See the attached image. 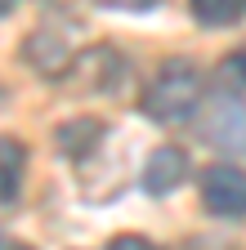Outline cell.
<instances>
[{"instance_id":"7c38bea8","label":"cell","mask_w":246,"mask_h":250,"mask_svg":"<svg viewBox=\"0 0 246 250\" xmlns=\"http://www.w3.org/2000/svg\"><path fill=\"white\" fill-rule=\"evenodd\" d=\"M18 250H32V246H18Z\"/></svg>"},{"instance_id":"8fae6325","label":"cell","mask_w":246,"mask_h":250,"mask_svg":"<svg viewBox=\"0 0 246 250\" xmlns=\"http://www.w3.org/2000/svg\"><path fill=\"white\" fill-rule=\"evenodd\" d=\"M14 5H18V0H0V14H9Z\"/></svg>"},{"instance_id":"277c9868","label":"cell","mask_w":246,"mask_h":250,"mask_svg":"<svg viewBox=\"0 0 246 250\" xmlns=\"http://www.w3.org/2000/svg\"><path fill=\"white\" fill-rule=\"evenodd\" d=\"M183 179H188V152L175 147V143H161L157 152L148 156V166H143V188H148L152 197L175 192Z\"/></svg>"},{"instance_id":"7a4b0ae2","label":"cell","mask_w":246,"mask_h":250,"mask_svg":"<svg viewBox=\"0 0 246 250\" xmlns=\"http://www.w3.org/2000/svg\"><path fill=\"white\" fill-rule=\"evenodd\" d=\"M201 206L215 219H242L246 214V170L228 166V161H215L201 170Z\"/></svg>"},{"instance_id":"8992f818","label":"cell","mask_w":246,"mask_h":250,"mask_svg":"<svg viewBox=\"0 0 246 250\" xmlns=\"http://www.w3.org/2000/svg\"><path fill=\"white\" fill-rule=\"evenodd\" d=\"M188 5H193V18L206 27H233L246 18V0H188Z\"/></svg>"},{"instance_id":"6da1fadb","label":"cell","mask_w":246,"mask_h":250,"mask_svg":"<svg viewBox=\"0 0 246 250\" xmlns=\"http://www.w3.org/2000/svg\"><path fill=\"white\" fill-rule=\"evenodd\" d=\"M197 103H201V67L193 58L161 62L157 76H152L148 89H143V112L152 121H166V125L188 121L197 112Z\"/></svg>"},{"instance_id":"5b68a950","label":"cell","mask_w":246,"mask_h":250,"mask_svg":"<svg viewBox=\"0 0 246 250\" xmlns=\"http://www.w3.org/2000/svg\"><path fill=\"white\" fill-rule=\"evenodd\" d=\"M22 170H27V147L9 134H0V201H14L22 188Z\"/></svg>"},{"instance_id":"4fadbf2b","label":"cell","mask_w":246,"mask_h":250,"mask_svg":"<svg viewBox=\"0 0 246 250\" xmlns=\"http://www.w3.org/2000/svg\"><path fill=\"white\" fill-rule=\"evenodd\" d=\"M0 250H5V241H0Z\"/></svg>"},{"instance_id":"52a82bcc","label":"cell","mask_w":246,"mask_h":250,"mask_svg":"<svg viewBox=\"0 0 246 250\" xmlns=\"http://www.w3.org/2000/svg\"><path fill=\"white\" fill-rule=\"evenodd\" d=\"M99 134H103V125L81 121V125H67V130H58V143H63V152L81 156L85 147H94V143H99Z\"/></svg>"},{"instance_id":"9c48e42d","label":"cell","mask_w":246,"mask_h":250,"mask_svg":"<svg viewBox=\"0 0 246 250\" xmlns=\"http://www.w3.org/2000/svg\"><path fill=\"white\" fill-rule=\"evenodd\" d=\"M108 250H157L148 237H139V232H121V237H112L108 241Z\"/></svg>"},{"instance_id":"ba28073f","label":"cell","mask_w":246,"mask_h":250,"mask_svg":"<svg viewBox=\"0 0 246 250\" xmlns=\"http://www.w3.org/2000/svg\"><path fill=\"white\" fill-rule=\"evenodd\" d=\"M220 85L233 94V89H246V49L242 54H228L220 62Z\"/></svg>"},{"instance_id":"3957f363","label":"cell","mask_w":246,"mask_h":250,"mask_svg":"<svg viewBox=\"0 0 246 250\" xmlns=\"http://www.w3.org/2000/svg\"><path fill=\"white\" fill-rule=\"evenodd\" d=\"M201 130L215 147H246V107L233 99V94H220V99L210 103L206 121H201Z\"/></svg>"},{"instance_id":"30bf717a","label":"cell","mask_w":246,"mask_h":250,"mask_svg":"<svg viewBox=\"0 0 246 250\" xmlns=\"http://www.w3.org/2000/svg\"><path fill=\"white\" fill-rule=\"evenodd\" d=\"M103 9H148V5H157V0H99Z\"/></svg>"}]
</instances>
